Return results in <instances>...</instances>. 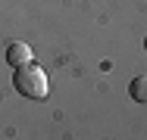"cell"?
Listing matches in <instances>:
<instances>
[{"label":"cell","instance_id":"3","mask_svg":"<svg viewBox=\"0 0 147 140\" xmlns=\"http://www.w3.org/2000/svg\"><path fill=\"white\" fill-rule=\"evenodd\" d=\"M128 93L135 103H147V75H138L135 81L128 84Z\"/></svg>","mask_w":147,"mask_h":140},{"label":"cell","instance_id":"4","mask_svg":"<svg viewBox=\"0 0 147 140\" xmlns=\"http://www.w3.org/2000/svg\"><path fill=\"white\" fill-rule=\"evenodd\" d=\"M144 50H147V37H144Z\"/></svg>","mask_w":147,"mask_h":140},{"label":"cell","instance_id":"1","mask_svg":"<svg viewBox=\"0 0 147 140\" xmlns=\"http://www.w3.org/2000/svg\"><path fill=\"white\" fill-rule=\"evenodd\" d=\"M16 90L22 93V97H31V100H44L47 93H50V81H47V72L44 69H38V65H19L16 69Z\"/></svg>","mask_w":147,"mask_h":140},{"label":"cell","instance_id":"2","mask_svg":"<svg viewBox=\"0 0 147 140\" xmlns=\"http://www.w3.org/2000/svg\"><path fill=\"white\" fill-rule=\"evenodd\" d=\"M6 62L9 65H25V62H31V47L28 44H22V41H13L9 47H6Z\"/></svg>","mask_w":147,"mask_h":140}]
</instances>
